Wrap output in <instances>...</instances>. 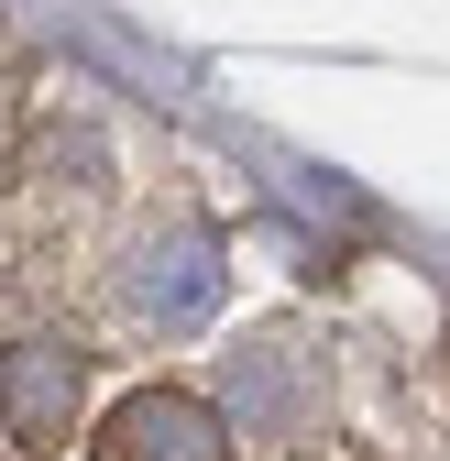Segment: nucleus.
Returning <instances> with one entry per match:
<instances>
[{
  "mask_svg": "<svg viewBox=\"0 0 450 461\" xmlns=\"http://www.w3.org/2000/svg\"><path fill=\"white\" fill-rule=\"evenodd\" d=\"M220 297H231V264H220V230H198V220L143 230L132 264H122V308L143 330H209Z\"/></svg>",
  "mask_w": 450,
  "mask_h": 461,
  "instance_id": "nucleus-1",
  "label": "nucleus"
},
{
  "mask_svg": "<svg viewBox=\"0 0 450 461\" xmlns=\"http://www.w3.org/2000/svg\"><path fill=\"white\" fill-rule=\"evenodd\" d=\"M99 461H231V418L187 384H154V395H122L99 429Z\"/></svg>",
  "mask_w": 450,
  "mask_h": 461,
  "instance_id": "nucleus-2",
  "label": "nucleus"
},
{
  "mask_svg": "<svg viewBox=\"0 0 450 461\" xmlns=\"http://www.w3.org/2000/svg\"><path fill=\"white\" fill-rule=\"evenodd\" d=\"M77 395H88V363L67 352V340H12L0 352V429H12L22 450H55L77 429Z\"/></svg>",
  "mask_w": 450,
  "mask_h": 461,
  "instance_id": "nucleus-3",
  "label": "nucleus"
},
{
  "mask_svg": "<svg viewBox=\"0 0 450 461\" xmlns=\"http://www.w3.org/2000/svg\"><path fill=\"white\" fill-rule=\"evenodd\" d=\"M231 407L264 439H297L319 418V374L297 363V340H253V352H231Z\"/></svg>",
  "mask_w": 450,
  "mask_h": 461,
  "instance_id": "nucleus-4",
  "label": "nucleus"
}]
</instances>
